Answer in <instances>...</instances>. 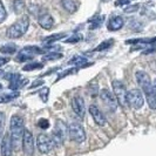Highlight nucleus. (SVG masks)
Listing matches in <instances>:
<instances>
[{"label":"nucleus","mask_w":156,"mask_h":156,"mask_svg":"<svg viewBox=\"0 0 156 156\" xmlns=\"http://www.w3.org/2000/svg\"><path fill=\"white\" fill-rule=\"evenodd\" d=\"M23 153L27 156H32L34 154V137H33V134L32 132H30L28 129H25L23 130Z\"/></svg>","instance_id":"11"},{"label":"nucleus","mask_w":156,"mask_h":156,"mask_svg":"<svg viewBox=\"0 0 156 156\" xmlns=\"http://www.w3.org/2000/svg\"><path fill=\"white\" fill-rule=\"evenodd\" d=\"M12 150H13V146H12V141H11V136L9 134H5L1 139V156H12Z\"/></svg>","instance_id":"16"},{"label":"nucleus","mask_w":156,"mask_h":156,"mask_svg":"<svg viewBox=\"0 0 156 156\" xmlns=\"http://www.w3.org/2000/svg\"><path fill=\"white\" fill-rule=\"evenodd\" d=\"M70 106L73 112L78 115L79 117H85L86 114V106H85V101L81 96H74L70 101Z\"/></svg>","instance_id":"12"},{"label":"nucleus","mask_w":156,"mask_h":156,"mask_svg":"<svg viewBox=\"0 0 156 156\" xmlns=\"http://www.w3.org/2000/svg\"><path fill=\"white\" fill-rule=\"evenodd\" d=\"M54 143L52 141V137H49L46 134H39L37 137V148L39 149L40 153L42 154H49L53 148H54Z\"/></svg>","instance_id":"8"},{"label":"nucleus","mask_w":156,"mask_h":156,"mask_svg":"<svg viewBox=\"0 0 156 156\" xmlns=\"http://www.w3.org/2000/svg\"><path fill=\"white\" fill-rule=\"evenodd\" d=\"M89 113H90V115H92V117H93L94 122H95L98 126H101L102 127V126L106 125V122H107L106 116L103 115V113H102L101 110L99 109L98 106L92 105V106L89 107Z\"/></svg>","instance_id":"15"},{"label":"nucleus","mask_w":156,"mask_h":156,"mask_svg":"<svg viewBox=\"0 0 156 156\" xmlns=\"http://www.w3.org/2000/svg\"><path fill=\"white\" fill-rule=\"evenodd\" d=\"M38 23L44 28V30H52V27L54 26V19L47 12H41L38 14Z\"/></svg>","instance_id":"14"},{"label":"nucleus","mask_w":156,"mask_h":156,"mask_svg":"<svg viewBox=\"0 0 156 156\" xmlns=\"http://www.w3.org/2000/svg\"><path fill=\"white\" fill-rule=\"evenodd\" d=\"M81 35H79V34H73L70 38H68V39H66V44H76L78 41H80L81 40Z\"/></svg>","instance_id":"31"},{"label":"nucleus","mask_w":156,"mask_h":156,"mask_svg":"<svg viewBox=\"0 0 156 156\" xmlns=\"http://www.w3.org/2000/svg\"><path fill=\"white\" fill-rule=\"evenodd\" d=\"M0 75H2V70H0Z\"/></svg>","instance_id":"38"},{"label":"nucleus","mask_w":156,"mask_h":156,"mask_svg":"<svg viewBox=\"0 0 156 156\" xmlns=\"http://www.w3.org/2000/svg\"><path fill=\"white\" fill-rule=\"evenodd\" d=\"M78 70V67H75V68H70V69H66L63 73H60V75L58 76V79H56V81H60V79L62 78H66L67 75H70V74H73V73H75Z\"/></svg>","instance_id":"29"},{"label":"nucleus","mask_w":156,"mask_h":156,"mask_svg":"<svg viewBox=\"0 0 156 156\" xmlns=\"http://www.w3.org/2000/svg\"><path fill=\"white\" fill-rule=\"evenodd\" d=\"M16 52V46L13 44H6V45L0 47V53H4V54H14Z\"/></svg>","instance_id":"21"},{"label":"nucleus","mask_w":156,"mask_h":156,"mask_svg":"<svg viewBox=\"0 0 156 156\" xmlns=\"http://www.w3.org/2000/svg\"><path fill=\"white\" fill-rule=\"evenodd\" d=\"M67 136H68V127L66 126V123H63L62 121L58 120L55 122L54 132L52 133V141H53L55 147H60L65 142Z\"/></svg>","instance_id":"3"},{"label":"nucleus","mask_w":156,"mask_h":156,"mask_svg":"<svg viewBox=\"0 0 156 156\" xmlns=\"http://www.w3.org/2000/svg\"><path fill=\"white\" fill-rule=\"evenodd\" d=\"M130 1H132V0H116L115 5H116V6H123V5H128Z\"/></svg>","instance_id":"35"},{"label":"nucleus","mask_w":156,"mask_h":156,"mask_svg":"<svg viewBox=\"0 0 156 156\" xmlns=\"http://www.w3.org/2000/svg\"><path fill=\"white\" fill-rule=\"evenodd\" d=\"M4 128H5V113L0 112V140L2 139Z\"/></svg>","instance_id":"30"},{"label":"nucleus","mask_w":156,"mask_h":156,"mask_svg":"<svg viewBox=\"0 0 156 156\" xmlns=\"http://www.w3.org/2000/svg\"><path fill=\"white\" fill-rule=\"evenodd\" d=\"M123 25H125V21H123V19H122V16H116L109 19L108 25H107V28L112 32H115V31L121 30V28L123 27Z\"/></svg>","instance_id":"17"},{"label":"nucleus","mask_w":156,"mask_h":156,"mask_svg":"<svg viewBox=\"0 0 156 156\" xmlns=\"http://www.w3.org/2000/svg\"><path fill=\"white\" fill-rule=\"evenodd\" d=\"M6 79H8L9 81V89L12 90H18L19 88H21L27 83V80L23 79L19 74H8L6 75Z\"/></svg>","instance_id":"13"},{"label":"nucleus","mask_w":156,"mask_h":156,"mask_svg":"<svg viewBox=\"0 0 156 156\" xmlns=\"http://www.w3.org/2000/svg\"><path fill=\"white\" fill-rule=\"evenodd\" d=\"M113 42H114V41H113L112 39H110V40H106V41H103L102 44H100L99 46H98L96 48H95V49H94V51H95V52H101V51H105V49L109 48V47L113 45Z\"/></svg>","instance_id":"27"},{"label":"nucleus","mask_w":156,"mask_h":156,"mask_svg":"<svg viewBox=\"0 0 156 156\" xmlns=\"http://www.w3.org/2000/svg\"><path fill=\"white\" fill-rule=\"evenodd\" d=\"M44 67V63L42 62H28L27 65H25L23 67V70L25 72H30V70H34V69H40Z\"/></svg>","instance_id":"24"},{"label":"nucleus","mask_w":156,"mask_h":156,"mask_svg":"<svg viewBox=\"0 0 156 156\" xmlns=\"http://www.w3.org/2000/svg\"><path fill=\"white\" fill-rule=\"evenodd\" d=\"M68 135H69L70 140L76 142V143H82L86 140V132H85L83 127L78 122H73L69 125Z\"/></svg>","instance_id":"5"},{"label":"nucleus","mask_w":156,"mask_h":156,"mask_svg":"<svg viewBox=\"0 0 156 156\" xmlns=\"http://www.w3.org/2000/svg\"><path fill=\"white\" fill-rule=\"evenodd\" d=\"M112 87H113V93L116 98L117 102L123 107L127 108L129 105H128V90L126 86L119 80H114L112 82Z\"/></svg>","instance_id":"4"},{"label":"nucleus","mask_w":156,"mask_h":156,"mask_svg":"<svg viewBox=\"0 0 156 156\" xmlns=\"http://www.w3.org/2000/svg\"><path fill=\"white\" fill-rule=\"evenodd\" d=\"M13 9L16 14H21L25 9V2L23 0H14L13 2Z\"/></svg>","instance_id":"25"},{"label":"nucleus","mask_w":156,"mask_h":156,"mask_svg":"<svg viewBox=\"0 0 156 156\" xmlns=\"http://www.w3.org/2000/svg\"><path fill=\"white\" fill-rule=\"evenodd\" d=\"M66 37V34H63V33H58V34H53V35H49V37H47L44 39V42L46 44V45H52V44H55L56 41H59V40L63 39Z\"/></svg>","instance_id":"19"},{"label":"nucleus","mask_w":156,"mask_h":156,"mask_svg":"<svg viewBox=\"0 0 156 156\" xmlns=\"http://www.w3.org/2000/svg\"><path fill=\"white\" fill-rule=\"evenodd\" d=\"M103 16H95L92 19V21H90V26H89V28L90 30H94V28H98L99 26H101L102 21H103Z\"/></svg>","instance_id":"26"},{"label":"nucleus","mask_w":156,"mask_h":156,"mask_svg":"<svg viewBox=\"0 0 156 156\" xmlns=\"http://www.w3.org/2000/svg\"><path fill=\"white\" fill-rule=\"evenodd\" d=\"M154 87H155V88H156V85H154Z\"/></svg>","instance_id":"40"},{"label":"nucleus","mask_w":156,"mask_h":156,"mask_svg":"<svg viewBox=\"0 0 156 156\" xmlns=\"http://www.w3.org/2000/svg\"><path fill=\"white\" fill-rule=\"evenodd\" d=\"M38 126L41 129H47V128H49V121L47 119H40L39 122H38Z\"/></svg>","instance_id":"32"},{"label":"nucleus","mask_w":156,"mask_h":156,"mask_svg":"<svg viewBox=\"0 0 156 156\" xmlns=\"http://www.w3.org/2000/svg\"><path fill=\"white\" fill-rule=\"evenodd\" d=\"M61 5H62V7L68 13H74L78 9V6H76V4H75L74 0H61Z\"/></svg>","instance_id":"18"},{"label":"nucleus","mask_w":156,"mask_h":156,"mask_svg":"<svg viewBox=\"0 0 156 156\" xmlns=\"http://www.w3.org/2000/svg\"><path fill=\"white\" fill-rule=\"evenodd\" d=\"M1 88H2V85H1V83H0V89H1Z\"/></svg>","instance_id":"39"},{"label":"nucleus","mask_w":156,"mask_h":156,"mask_svg":"<svg viewBox=\"0 0 156 156\" xmlns=\"http://www.w3.org/2000/svg\"><path fill=\"white\" fill-rule=\"evenodd\" d=\"M28 27H30V19L28 16H23V18H20L18 21L8 27L6 35L9 39H19L27 32Z\"/></svg>","instance_id":"2"},{"label":"nucleus","mask_w":156,"mask_h":156,"mask_svg":"<svg viewBox=\"0 0 156 156\" xmlns=\"http://www.w3.org/2000/svg\"><path fill=\"white\" fill-rule=\"evenodd\" d=\"M23 130H25L23 119L19 115H13L9 122V136H11L13 149L16 150H18L20 147V143L23 141Z\"/></svg>","instance_id":"1"},{"label":"nucleus","mask_w":156,"mask_h":156,"mask_svg":"<svg viewBox=\"0 0 156 156\" xmlns=\"http://www.w3.org/2000/svg\"><path fill=\"white\" fill-rule=\"evenodd\" d=\"M7 18V12H6V8L4 6V4L0 1V23H2Z\"/></svg>","instance_id":"28"},{"label":"nucleus","mask_w":156,"mask_h":156,"mask_svg":"<svg viewBox=\"0 0 156 156\" xmlns=\"http://www.w3.org/2000/svg\"><path fill=\"white\" fill-rule=\"evenodd\" d=\"M61 58H62V53H59V52H49L44 55L45 61H54V60H59Z\"/></svg>","instance_id":"22"},{"label":"nucleus","mask_w":156,"mask_h":156,"mask_svg":"<svg viewBox=\"0 0 156 156\" xmlns=\"http://www.w3.org/2000/svg\"><path fill=\"white\" fill-rule=\"evenodd\" d=\"M128 105L134 109H140L144 105V98L141 89H130L128 92Z\"/></svg>","instance_id":"9"},{"label":"nucleus","mask_w":156,"mask_h":156,"mask_svg":"<svg viewBox=\"0 0 156 156\" xmlns=\"http://www.w3.org/2000/svg\"><path fill=\"white\" fill-rule=\"evenodd\" d=\"M18 96H19V93H18V92H12V93L2 94V95H0V103H7V102L13 101V100L16 99Z\"/></svg>","instance_id":"20"},{"label":"nucleus","mask_w":156,"mask_h":156,"mask_svg":"<svg viewBox=\"0 0 156 156\" xmlns=\"http://www.w3.org/2000/svg\"><path fill=\"white\" fill-rule=\"evenodd\" d=\"M87 62V59L86 58H83V56H74L73 59H70L68 63L69 65H73V66H76V67H80V66H83L85 63Z\"/></svg>","instance_id":"23"},{"label":"nucleus","mask_w":156,"mask_h":156,"mask_svg":"<svg viewBox=\"0 0 156 156\" xmlns=\"http://www.w3.org/2000/svg\"><path fill=\"white\" fill-rule=\"evenodd\" d=\"M9 61V59L8 58H4V56H0V67H2V66H5L6 63Z\"/></svg>","instance_id":"36"},{"label":"nucleus","mask_w":156,"mask_h":156,"mask_svg":"<svg viewBox=\"0 0 156 156\" xmlns=\"http://www.w3.org/2000/svg\"><path fill=\"white\" fill-rule=\"evenodd\" d=\"M44 83V81H41V80H38L37 82H33L31 85V88H34V87H38V86H40V85H42Z\"/></svg>","instance_id":"37"},{"label":"nucleus","mask_w":156,"mask_h":156,"mask_svg":"<svg viewBox=\"0 0 156 156\" xmlns=\"http://www.w3.org/2000/svg\"><path fill=\"white\" fill-rule=\"evenodd\" d=\"M44 53V49H41L38 46H26L23 47V49L18 53L16 55V60L20 61V62H26V61H30L34 58V55L41 54Z\"/></svg>","instance_id":"6"},{"label":"nucleus","mask_w":156,"mask_h":156,"mask_svg":"<svg viewBox=\"0 0 156 156\" xmlns=\"http://www.w3.org/2000/svg\"><path fill=\"white\" fill-rule=\"evenodd\" d=\"M135 78H136V82L139 83V86L141 87V90H143V93L147 94L148 92H150L154 86H153V82L150 80V76L146 72L143 70H137L136 74H135Z\"/></svg>","instance_id":"10"},{"label":"nucleus","mask_w":156,"mask_h":156,"mask_svg":"<svg viewBox=\"0 0 156 156\" xmlns=\"http://www.w3.org/2000/svg\"><path fill=\"white\" fill-rule=\"evenodd\" d=\"M137 9H139V5H130V6L125 8V12L126 13H132V12H135Z\"/></svg>","instance_id":"34"},{"label":"nucleus","mask_w":156,"mask_h":156,"mask_svg":"<svg viewBox=\"0 0 156 156\" xmlns=\"http://www.w3.org/2000/svg\"><path fill=\"white\" fill-rule=\"evenodd\" d=\"M100 98H101L103 105L108 108L109 112H112V113L116 112L119 102H117L116 98H115L113 92H110L108 89H101L100 90Z\"/></svg>","instance_id":"7"},{"label":"nucleus","mask_w":156,"mask_h":156,"mask_svg":"<svg viewBox=\"0 0 156 156\" xmlns=\"http://www.w3.org/2000/svg\"><path fill=\"white\" fill-rule=\"evenodd\" d=\"M48 88H44V89H41L40 90V96H41V99H42V101L46 102L47 101V96H48Z\"/></svg>","instance_id":"33"}]
</instances>
